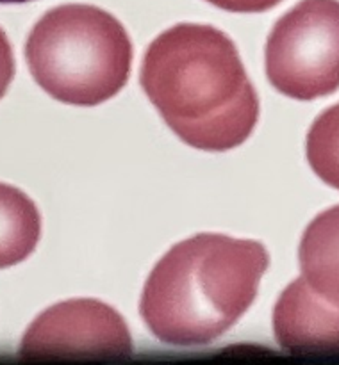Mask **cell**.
Returning <instances> with one entry per match:
<instances>
[{"label":"cell","instance_id":"3","mask_svg":"<svg viewBox=\"0 0 339 365\" xmlns=\"http://www.w3.org/2000/svg\"><path fill=\"white\" fill-rule=\"evenodd\" d=\"M25 59L34 81L63 103L93 107L123 89L132 43L111 13L88 4L50 9L32 27Z\"/></svg>","mask_w":339,"mask_h":365},{"label":"cell","instance_id":"5","mask_svg":"<svg viewBox=\"0 0 339 365\" xmlns=\"http://www.w3.org/2000/svg\"><path fill=\"white\" fill-rule=\"evenodd\" d=\"M128 353L132 339L125 319L98 299H68L50 307L36 317L20 344V355L25 359Z\"/></svg>","mask_w":339,"mask_h":365},{"label":"cell","instance_id":"11","mask_svg":"<svg viewBox=\"0 0 339 365\" xmlns=\"http://www.w3.org/2000/svg\"><path fill=\"white\" fill-rule=\"evenodd\" d=\"M14 77V57L6 32L0 29V98L6 95Z\"/></svg>","mask_w":339,"mask_h":365},{"label":"cell","instance_id":"9","mask_svg":"<svg viewBox=\"0 0 339 365\" xmlns=\"http://www.w3.org/2000/svg\"><path fill=\"white\" fill-rule=\"evenodd\" d=\"M307 160L314 173L330 187L339 189V103L328 107L310 125Z\"/></svg>","mask_w":339,"mask_h":365},{"label":"cell","instance_id":"7","mask_svg":"<svg viewBox=\"0 0 339 365\" xmlns=\"http://www.w3.org/2000/svg\"><path fill=\"white\" fill-rule=\"evenodd\" d=\"M298 259L307 284L339 305V205L310 221L302 235Z\"/></svg>","mask_w":339,"mask_h":365},{"label":"cell","instance_id":"10","mask_svg":"<svg viewBox=\"0 0 339 365\" xmlns=\"http://www.w3.org/2000/svg\"><path fill=\"white\" fill-rule=\"evenodd\" d=\"M206 2L232 13H260L271 9L282 0H206Z\"/></svg>","mask_w":339,"mask_h":365},{"label":"cell","instance_id":"1","mask_svg":"<svg viewBox=\"0 0 339 365\" xmlns=\"http://www.w3.org/2000/svg\"><path fill=\"white\" fill-rule=\"evenodd\" d=\"M141 88L164 123L193 148L227 152L259 120V98L234 41L202 24H178L143 57Z\"/></svg>","mask_w":339,"mask_h":365},{"label":"cell","instance_id":"2","mask_svg":"<svg viewBox=\"0 0 339 365\" xmlns=\"http://www.w3.org/2000/svg\"><path fill=\"white\" fill-rule=\"evenodd\" d=\"M268 264L266 248L257 241L193 235L153 266L139 314L166 344H209L252 307Z\"/></svg>","mask_w":339,"mask_h":365},{"label":"cell","instance_id":"6","mask_svg":"<svg viewBox=\"0 0 339 365\" xmlns=\"http://www.w3.org/2000/svg\"><path fill=\"white\" fill-rule=\"evenodd\" d=\"M275 339L293 353L339 351V305L296 278L284 289L273 309Z\"/></svg>","mask_w":339,"mask_h":365},{"label":"cell","instance_id":"4","mask_svg":"<svg viewBox=\"0 0 339 365\" xmlns=\"http://www.w3.org/2000/svg\"><path fill=\"white\" fill-rule=\"evenodd\" d=\"M266 75L278 93L314 100L339 89V0H302L266 41Z\"/></svg>","mask_w":339,"mask_h":365},{"label":"cell","instance_id":"8","mask_svg":"<svg viewBox=\"0 0 339 365\" xmlns=\"http://www.w3.org/2000/svg\"><path fill=\"white\" fill-rule=\"evenodd\" d=\"M41 216L20 189L0 184V269L24 262L38 246Z\"/></svg>","mask_w":339,"mask_h":365},{"label":"cell","instance_id":"12","mask_svg":"<svg viewBox=\"0 0 339 365\" xmlns=\"http://www.w3.org/2000/svg\"><path fill=\"white\" fill-rule=\"evenodd\" d=\"M31 2V0H0V4H24Z\"/></svg>","mask_w":339,"mask_h":365}]
</instances>
